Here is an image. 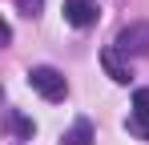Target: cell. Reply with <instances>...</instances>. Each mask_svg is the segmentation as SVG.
<instances>
[{
	"label": "cell",
	"mask_w": 149,
	"mask_h": 145,
	"mask_svg": "<svg viewBox=\"0 0 149 145\" xmlns=\"http://www.w3.org/2000/svg\"><path fill=\"white\" fill-rule=\"evenodd\" d=\"M16 8H20L24 16H36V12L45 8V0H16Z\"/></svg>",
	"instance_id": "cell-8"
},
{
	"label": "cell",
	"mask_w": 149,
	"mask_h": 145,
	"mask_svg": "<svg viewBox=\"0 0 149 145\" xmlns=\"http://www.w3.org/2000/svg\"><path fill=\"white\" fill-rule=\"evenodd\" d=\"M97 16H101L97 0H65V20L73 28H89V24H97Z\"/></svg>",
	"instance_id": "cell-3"
},
{
	"label": "cell",
	"mask_w": 149,
	"mask_h": 145,
	"mask_svg": "<svg viewBox=\"0 0 149 145\" xmlns=\"http://www.w3.org/2000/svg\"><path fill=\"white\" fill-rule=\"evenodd\" d=\"M8 121H12V129H16V137H32V133H36V121L20 117V113H8Z\"/></svg>",
	"instance_id": "cell-6"
},
{
	"label": "cell",
	"mask_w": 149,
	"mask_h": 145,
	"mask_svg": "<svg viewBox=\"0 0 149 145\" xmlns=\"http://www.w3.org/2000/svg\"><path fill=\"white\" fill-rule=\"evenodd\" d=\"M28 85H32V93H40L45 101H65V97H69V81H65V72H56L52 65H36V69H28Z\"/></svg>",
	"instance_id": "cell-1"
},
{
	"label": "cell",
	"mask_w": 149,
	"mask_h": 145,
	"mask_svg": "<svg viewBox=\"0 0 149 145\" xmlns=\"http://www.w3.org/2000/svg\"><path fill=\"white\" fill-rule=\"evenodd\" d=\"M117 52L125 56H145L149 52V24H125L121 32H117Z\"/></svg>",
	"instance_id": "cell-2"
},
{
	"label": "cell",
	"mask_w": 149,
	"mask_h": 145,
	"mask_svg": "<svg viewBox=\"0 0 149 145\" xmlns=\"http://www.w3.org/2000/svg\"><path fill=\"white\" fill-rule=\"evenodd\" d=\"M129 133L149 137V113H133V117H129Z\"/></svg>",
	"instance_id": "cell-7"
},
{
	"label": "cell",
	"mask_w": 149,
	"mask_h": 145,
	"mask_svg": "<svg viewBox=\"0 0 149 145\" xmlns=\"http://www.w3.org/2000/svg\"><path fill=\"white\" fill-rule=\"evenodd\" d=\"M101 69L109 72V81H117V85H129V65H121V56H117V48H105L101 52Z\"/></svg>",
	"instance_id": "cell-4"
},
{
	"label": "cell",
	"mask_w": 149,
	"mask_h": 145,
	"mask_svg": "<svg viewBox=\"0 0 149 145\" xmlns=\"http://www.w3.org/2000/svg\"><path fill=\"white\" fill-rule=\"evenodd\" d=\"M61 145H93V121H89V117L73 121V129L61 137Z\"/></svg>",
	"instance_id": "cell-5"
}]
</instances>
